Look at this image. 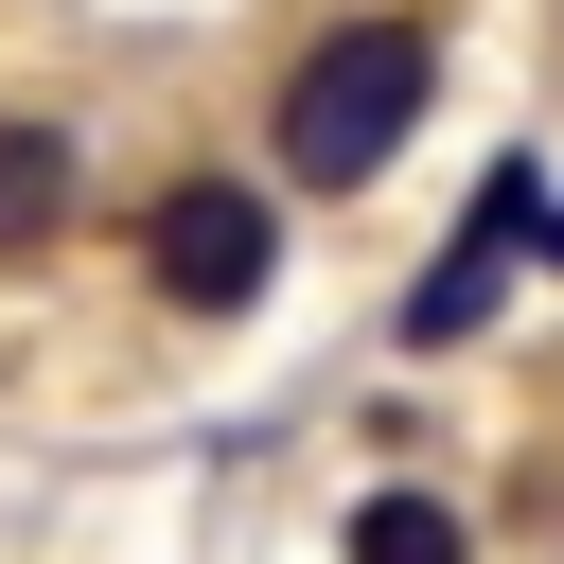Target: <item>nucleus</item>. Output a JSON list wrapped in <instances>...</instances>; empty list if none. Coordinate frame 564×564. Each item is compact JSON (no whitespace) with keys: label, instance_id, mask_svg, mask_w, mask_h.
Returning <instances> with one entry per match:
<instances>
[{"label":"nucleus","instance_id":"f257e3e1","mask_svg":"<svg viewBox=\"0 0 564 564\" xmlns=\"http://www.w3.org/2000/svg\"><path fill=\"white\" fill-rule=\"evenodd\" d=\"M423 106H441V18L352 0V18H317V35L282 53V88H264V176H282V194H370V176L423 141Z\"/></svg>","mask_w":564,"mask_h":564},{"label":"nucleus","instance_id":"f03ea898","mask_svg":"<svg viewBox=\"0 0 564 564\" xmlns=\"http://www.w3.org/2000/svg\"><path fill=\"white\" fill-rule=\"evenodd\" d=\"M123 247H141V300H159V317H247V300L282 282V194L194 159V176H159V194H141V229H123Z\"/></svg>","mask_w":564,"mask_h":564},{"label":"nucleus","instance_id":"7ed1b4c3","mask_svg":"<svg viewBox=\"0 0 564 564\" xmlns=\"http://www.w3.org/2000/svg\"><path fill=\"white\" fill-rule=\"evenodd\" d=\"M529 229H546V176H529V159H494V194L458 212V247L405 282V352H458V335L511 300V247H529Z\"/></svg>","mask_w":564,"mask_h":564},{"label":"nucleus","instance_id":"20e7f679","mask_svg":"<svg viewBox=\"0 0 564 564\" xmlns=\"http://www.w3.org/2000/svg\"><path fill=\"white\" fill-rule=\"evenodd\" d=\"M70 229H88V123L0 106V264H53Z\"/></svg>","mask_w":564,"mask_h":564},{"label":"nucleus","instance_id":"39448f33","mask_svg":"<svg viewBox=\"0 0 564 564\" xmlns=\"http://www.w3.org/2000/svg\"><path fill=\"white\" fill-rule=\"evenodd\" d=\"M335 564H476V529H458L441 494H352V529H335Z\"/></svg>","mask_w":564,"mask_h":564},{"label":"nucleus","instance_id":"423d86ee","mask_svg":"<svg viewBox=\"0 0 564 564\" xmlns=\"http://www.w3.org/2000/svg\"><path fill=\"white\" fill-rule=\"evenodd\" d=\"M546 264H564V229H546Z\"/></svg>","mask_w":564,"mask_h":564}]
</instances>
